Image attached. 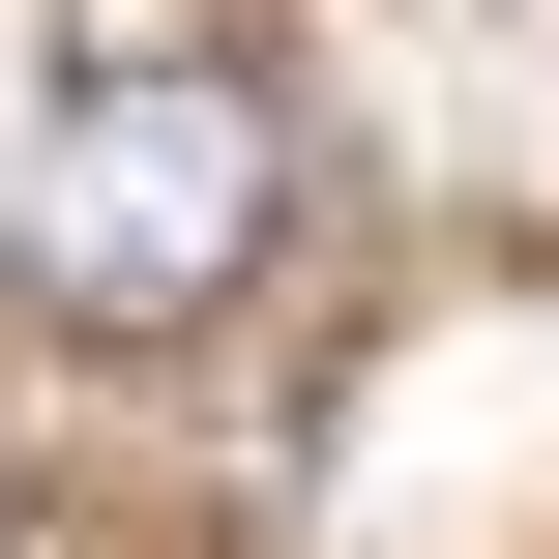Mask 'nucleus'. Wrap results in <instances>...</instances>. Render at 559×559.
Instances as JSON below:
<instances>
[{
	"mask_svg": "<svg viewBox=\"0 0 559 559\" xmlns=\"http://www.w3.org/2000/svg\"><path fill=\"white\" fill-rule=\"evenodd\" d=\"M265 236H295V118H265L236 59H88V88L29 118V177H0V265H29L59 324H118V354L236 324Z\"/></svg>",
	"mask_w": 559,
	"mask_h": 559,
	"instance_id": "1",
	"label": "nucleus"
}]
</instances>
